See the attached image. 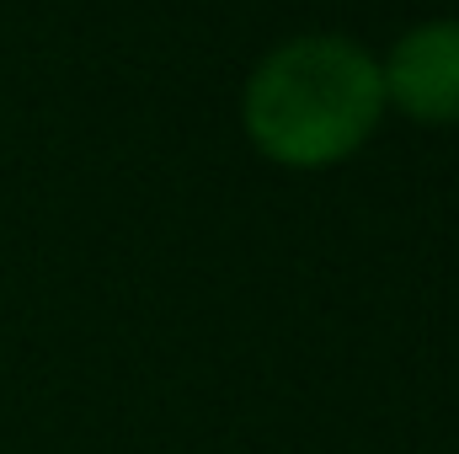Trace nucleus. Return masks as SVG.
<instances>
[{
    "instance_id": "1",
    "label": "nucleus",
    "mask_w": 459,
    "mask_h": 454,
    "mask_svg": "<svg viewBox=\"0 0 459 454\" xmlns=\"http://www.w3.org/2000/svg\"><path fill=\"white\" fill-rule=\"evenodd\" d=\"M385 108L379 65L347 38H299L262 59L246 86V128L283 166H332L352 155Z\"/></svg>"
},
{
    "instance_id": "2",
    "label": "nucleus",
    "mask_w": 459,
    "mask_h": 454,
    "mask_svg": "<svg viewBox=\"0 0 459 454\" xmlns=\"http://www.w3.org/2000/svg\"><path fill=\"white\" fill-rule=\"evenodd\" d=\"M379 81L401 113L422 123H459V22H428L406 32Z\"/></svg>"
}]
</instances>
